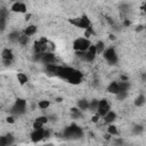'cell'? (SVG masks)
I'll return each instance as SVG.
<instances>
[{
  "label": "cell",
  "instance_id": "obj_25",
  "mask_svg": "<svg viewBox=\"0 0 146 146\" xmlns=\"http://www.w3.org/2000/svg\"><path fill=\"white\" fill-rule=\"evenodd\" d=\"M71 113H72V116L73 117H80L81 116V110L79 108V107H73V108H71Z\"/></svg>",
  "mask_w": 146,
  "mask_h": 146
},
{
  "label": "cell",
  "instance_id": "obj_38",
  "mask_svg": "<svg viewBox=\"0 0 146 146\" xmlns=\"http://www.w3.org/2000/svg\"><path fill=\"white\" fill-rule=\"evenodd\" d=\"M143 11L146 14V2H145V3H144V6H143Z\"/></svg>",
  "mask_w": 146,
  "mask_h": 146
},
{
  "label": "cell",
  "instance_id": "obj_27",
  "mask_svg": "<svg viewBox=\"0 0 146 146\" xmlns=\"http://www.w3.org/2000/svg\"><path fill=\"white\" fill-rule=\"evenodd\" d=\"M87 51H88L91 56H94V57H96V56L98 55V54H97V49H96V46H95V44H91Z\"/></svg>",
  "mask_w": 146,
  "mask_h": 146
},
{
  "label": "cell",
  "instance_id": "obj_7",
  "mask_svg": "<svg viewBox=\"0 0 146 146\" xmlns=\"http://www.w3.org/2000/svg\"><path fill=\"white\" fill-rule=\"evenodd\" d=\"M82 135V130L76 127V125H71L65 130V137H71V138H78Z\"/></svg>",
  "mask_w": 146,
  "mask_h": 146
},
{
  "label": "cell",
  "instance_id": "obj_33",
  "mask_svg": "<svg viewBox=\"0 0 146 146\" xmlns=\"http://www.w3.org/2000/svg\"><path fill=\"white\" fill-rule=\"evenodd\" d=\"M6 121H7L8 123H14V122H15V119H14V116H8Z\"/></svg>",
  "mask_w": 146,
  "mask_h": 146
},
{
  "label": "cell",
  "instance_id": "obj_21",
  "mask_svg": "<svg viewBox=\"0 0 146 146\" xmlns=\"http://www.w3.org/2000/svg\"><path fill=\"white\" fill-rule=\"evenodd\" d=\"M17 80H18L19 84L24 86V84L27 82V76H26L24 73H18V74H17Z\"/></svg>",
  "mask_w": 146,
  "mask_h": 146
},
{
  "label": "cell",
  "instance_id": "obj_28",
  "mask_svg": "<svg viewBox=\"0 0 146 146\" xmlns=\"http://www.w3.org/2000/svg\"><path fill=\"white\" fill-rule=\"evenodd\" d=\"M94 34H95V32H94V30H92V27H91V26L84 30V36H86V38H88V39H89V38H90L91 35H94Z\"/></svg>",
  "mask_w": 146,
  "mask_h": 146
},
{
  "label": "cell",
  "instance_id": "obj_29",
  "mask_svg": "<svg viewBox=\"0 0 146 146\" xmlns=\"http://www.w3.org/2000/svg\"><path fill=\"white\" fill-rule=\"evenodd\" d=\"M18 42H19L21 44H23V46L26 44V43L29 42V36H27L26 34H22L21 38H19V41H18Z\"/></svg>",
  "mask_w": 146,
  "mask_h": 146
},
{
  "label": "cell",
  "instance_id": "obj_20",
  "mask_svg": "<svg viewBox=\"0 0 146 146\" xmlns=\"http://www.w3.org/2000/svg\"><path fill=\"white\" fill-rule=\"evenodd\" d=\"M96 49H97V54H103L105 50V43L104 41H97V43L95 44Z\"/></svg>",
  "mask_w": 146,
  "mask_h": 146
},
{
  "label": "cell",
  "instance_id": "obj_6",
  "mask_svg": "<svg viewBox=\"0 0 146 146\" xmlns=\"http://www.w3.org/2000/svg\"><path fill=\"white\" fill-rule=\"evenodd\" d=\"M111 111V104L107 102V99H100L98 103V107L96 110V113H98L102 117L106 115Z\"/></svg>",
  "mask_w": 146,
  "mask_h": 146
},
{
  "label": "cell",
  "instance_id": "obj_35",
  "mask_svg": "<svg viewBox=\"0 0 146 146\" xmlns=\"http://www.w3.org/2000/svg\"><path fill=\"white\" fill-rule=\"evenodd\" d=\"M143 29H144V27H143V25H138V26L136 27V31H137V32H140Z\"/></svg>",
  "mask_w": 146,
  "mask_h": 146
},
{
  "label": "cell",
  "instance_id": "obj_34",
  "mask_svg": "<svg viewBox=\"0 0 146 146\" xmlns=\"http://www.w3.org/2000/svg\"><path fill=\"white\" fill-rule=\"evenodd\" d=\"M111 137H112V135H111L110 132H107V133H105V135H104V138H105L106 140H110V139H111Z\"/></svg>",
  "mask_w": 146,
  "mask_h": 146
},
{
  "label": "cell",
  "instance_id": "obj_23",
  "mask_svg": "<svg viewBox=\"0 0 146 146\" xmlns=\"http://www.w3.org/2000/svg\"><path fill=\"white\" fill-rule=\"evenodd\" d=\"M107 132H110L112 136H117V135H119V130H117V128H116L115 125L111 124V123H110V125L107 127Z\"/></svg>",
  "mask_w": 146,
  "mask_h": 146
},
{
  "label": "cell",
  "instance_id": "obj_26",
  "mask_svg": "<svg viewBox=\"0 0 146 146\" xmlns=\"http://www.w3.org/2000/svg\"><path fill=\"white\" fill-rule=\"evenodd\" d=\"M128 97V91H119L117 94H116V98L119 99V100H123V99H125Z\"/></svg>",
  "mask_w": 146,
  "mask_h": 146
},
{
  "label": "cell",
  "instance_id": "obj_2",
  "mask_svg": "<svg viewBox=\"0 0 146 146\" xmlns=\"http://www.w3.org/2000/svg\"><path fill=\"white\" fill-rule=\"evenodd\" d=\"M68 22L73 25H75L76 27H80V29H83V30L90 27V19L86 15H82L81 17H78V18L68 19Z\"/></svg>",
  "mask_w": 146,
  "mask_h": 146
},
{
  "label": "cell",
  "instance_id": "obj_15",
  "mask_svg": "<svg viewBox=\"0 0 146 146\" xmlns=\"http://www.w3.org/2000/svg\"><path fill=\"white\" fill-rule=\"evenodd\" d=\"M35 33H36V26L35 25H29L24 30V34H26L27 36H31V35H33Z\"/></svg>",
  "mask_w": 146,
  "mask_h": 146
},
{
  "label": "cell",
  "instance_id": "obj_40",
  "mask_svg": "<svg viewBox=\"0 0 146 146\" xmlns=\"http://www.w3.org/2000/svg\"><path fill=\"white\" fill-rule=\"evenodd\" d=\"M110 39H111V40H115V35H113V34H110Z\"/></svg>",
  "mask_w": 146,
  "mask_h": 146
},
{
  "label": "cell",
  "instance_id": "obj_32",
  "mask_svg": "<svg viewBox=\"0 0 146 146\" xmlns=\"http://www.w3.org/2000/svg\"><path fill=\"white\" fill-rule=\"evenodd\" d=\"M100 117H102V116H100L98 113H96L95 115H92V116H91V122H94V123H97V122L99 121V119H100Z\"/></svg>",
  "mask_w": 146,
  "mask_h": 146
},
{
  "label": "cell",
  "instance_id": "obj_12",
  "mask_svg": "<svg viewBox=\"0 0 146 146\" xmlns=\"http://www.w3.org/2000/svg\"><path fill=\"white\" fill-rule=\"evenodd\" d=\"M14 144V137L11 135H6L0 137V145L1 146H8Z\"/></svg>",
  "mask_w": 146,
  "mask_h": 146
},
{
  "label": "cell",
  "instance_id": "obj_37",
  "mask_svg": "<svg viewBox=\"0 0 146 146\" xmlns=\"http://www.w3.org/2000/svg\"><path fill=\"white\" fill-rule=\"evenodd\" d=\"M130 25V22L129 21H124V26H129Z\"/></svg>",
  "mask_w": 146,
  "mask_h": 146
},
{
  "label": "cell",
  "instance_id": "obj_18",
  "mask_svg": "<svg viewBox=\"0 0 146 146\" xmlns=\"http://www.w3.org/2000/svg\"><path fill=\"white\" fill-rule=\"evenodd\" d=\"M146 103V97L144 95H138L135 99V105L136 106H143Z\"/></svg>",
  "mask_w": 146,
  "mask_h": 146
},
{
  "label": "cell",
  "instance_id": "obj_36",
  "mask_svg": "<svg viewBox=\"0 0 146 146\" xmlns=\"http://www.w3.org/2000/svg\"><path fill=\"white\" fill-rule=\"evenodd\" d=\"M49 135H50V132H49L48 130H44V138H48Z\"/></svg>",
  "mask_w": 146,
  "mask_h": 146
},
{
  "label": "cell",
  "instance_id": "obj_1",
  "mask_svg": "<svg viewBox=\"0 0 146 146\" xmlns=\"http://www.w3.org/2000/svg\"><path fill=\"white\" fill-rule=\"evenodd\" d=\"M90 46L91 42L88 38H78L73 41V49L75 51H87Z\"/></svg>",
  "mask_w": 146,
  "mask_h": 146
},
{
  "label": "cell",
  "instance_id": "obj_9",
  "mask_svg": "<svg viewBox=\"0 0 146 146\" xmlns=\"http://www.w3.org/2000/svg\"><path fill=\"white\" fill-rule=\"evenodd\" d=\"M40 62H42L46 65L49 64H55V55L51 51H46V52H41V58Z\"/></svg>",
  "mask_w": 146,
  "mask_h": 146
},
{
  "label": "cell",
  "instance_id": "obj_14",
  "mask_svg": "<svg viewBox=\"0 0 146 146\" xmlns=\"http://www.w3.org/2000/svg\"><path fill=\"white\" fill-rule=\"evenodd\" d=\"M104 117V121H105V123H107V124H110V123H112L115 119H116V114H115V112H113V111H110L106 115H104L103 116Z\"/></svg>",
  "mask_w": 146,
  "mask_h": 146
},
{
  "label": "cell",
  "instance_id": "obj_11",
  "mask_svg": "<svg viewBox=\"0 0 146 146\" xmlns=\"http://www.w3.org/2000/svg\"><path fill=\"white\" fill-rule=\"evenodd\" d=\"M11 11H14V13H26V6H25V3H23V2H19V1H17V2H14L13 5H11Z\"/></svg>",
  "mask_w": 146,
  "mask_h": 146
},
{
  "label": "cell",
  "instance_id": "obj_39",
  "mask_svg": "<svg viewBox=\"0 0 146 146\" xmlns=\"http://www.w3.org/2000/svg\"><path fill=\"white\" fill-rule=\"evenodd\" d=\"M30 17H31V14H27V15L25 16V19H26V21H29V19H30Z\"/></svg>",
  "mask_w": 146,
  "mask_h": 146
},
{
  "label": "cell",
  "instance_id": "obj_22",
  "mask_svg": "<svg viewBox=\"0 0 146 146\" xmlns=\"http://www.w3.org/2000/svg\"><path fill=\"white\" fill-rule=\"evenodd\" d=\"M49 105H50V102H49V100H46V99H43V100H39V102H38V107L41 108V110H46V108H48Z\"/></svg>",
  "mask_w": 146,
  "mask_h": 146
},
{
  "label": "cell",
  "instance_id": "obj_3",
  "mask_svg": "<svg viewBox=\"0 0 146 146\" xmlns=\"http://www.w3.org/2000/svg\"><path fill=\"white\" fill-rule=\"evenodd\" d=\"M25 111H26V102L23 98L16 99L15 104L13 105V107L10 110V112L13 114H17V115H21V114L25 113Z\"/></svg>",
  "mask_w": 146,
  "mask_h": 146
},
{
  "label": "cell",
  "instance_id": "obj_41",
  "mask_svg": "<svg viewBox=\"0 0 146 146\" xmlns=\"http://www.w3.org/2000/svg\"><path fill=\"white\" fill-rule=\"evenodd\" d=\"M115 143H116V144H122L123 141H122L121 139H116V140H115Z\"/></svg>",
  "mask_w": 146,
  "mask_h": 146
},
{
  "label": "cell",
  "instance_id": "obj_8",
  "mask_svg": "<svg viewBox=\"0 0 146 146\" xmlns=\"http://www.w3.org/2000/svg\"><path fill=\"white\" fill-rule=\"evenodd\" d=\"M44 138V129L40 128V129H33V131L31 132V140L33 143H39Z\"/></svg>",
  "mask_w": 146,
  "mask_h": 146
},
{
  "label": "cell",
  "instance_id": "obj_17",
  "mask_svg": "<svg viewBox=\"0 0 146 146\" xmlns=\"http://www.w3.org/2000/svg\"><path fill=\"white\" fill-rule=\"evenodd\" d=\"M78 107L81 111H87V110H89V102L87 99H81L78 102Z\"/></svg>",
  "mask_w": 146,
  "mask_h": 146
},
{
  "label": "cell",
  "instance_id": "obj_30",
  "mask_svg": "<svg viewBox=\"0 0 146 146\" xmlns=\"http://www.w3.org/2000/svg\"><path fill=\"white\" fill-rule=\"evenodd\" d=\"M143 127L141 125H135L133 127V129H132V132L135 133V135H140L141 132H143Z\"/></svg>",
  "mask_w": 146,
  "mask_h": 146
},
{
  "label": "cell",
  "instance_id": "obj_13",
  "mask_svg": "<svg viewBox=\"0 0 146 146\" xmlns=\"http://www.w3.org/2000/svg\"><path fill=\"white\" fill-rule=\"evenodd\" d=\"M107 91H108V92H111V94H114V95H116V94L120 91L119 82H116V81H113V82H111V83L108 84V87H107Z\"/></svg>",
  "mask_w": 146,
  "mask_h": 146
},
{
  "label": "cell",
  "instance_id": "obj_19",
  "mask_svg": "<svg viewBox=\"0 0 146 146\" xmlns=\"http://www.w3.org/2000/svg\"><path fill=\"white\" fill-rule=\"evenodd\" d=\"M119 87H120V91H128L130 88V83L128 81H120Z\"/></svg>",
  "mask_w": 146,
  "mask_h": 146
},
{
  "label": "cell",
  "instance_id": "obj_42",
  "mask_svg": "<svg viewBox=\"0 0 146 146\" xmlns=\"http://www.w3.org/2000/svg\"><path fill=\"white\" fill-rule=\"evenodd\" d=\"M56 102H58V103H59V102H62V98H57V99H56Z\"/></svg>",
  "mask_w": 146,
  "mask_h": 146
},
{
  "label": "cell",
  "instance_id": "obj_24",
  "mask_svg": "<svg viewBox=\"0 0 146 146\" xmlns=\"http://www.w3.org/2000/svg\"><path fill=\"white\" fill-rule=\"evenodd\" d=\"M98 103H99V100H97V99H92V100L89 103V110L96 112V110H97V107H98Z\"/></svg>",
  "mask_w": 146,
  "mask_h": 146
},
{
  "label": "cell",
  "instance_id": "obj_10",
  "mask_svg": "<svg viewBox=\"0 0 146 146\" xmlns=\"http://www.w3.org/2000/svg\"><path fill=\"white\" fill-rule=\"evenodd\" d=\"M1 57H2L3 63H6V65H8V64H10V63L13 62V59H14V54H13L11 49L5 48V49L2 50V52H1Z\"/></svg>",
  "mask_w": 146,
  "mask_h": 146
},
{
  "label": "cell",
  "instance_id": "obj_5",
  "mask_svg": "<svg viewBox=\"0 0 146 146\" xmlns=\"http://www.w3.org/2000/svg\"><path fill=\"white\" fill-rule=\"evenodd\" d=\"M104 58L106 59V62L110 64V65H114L117 63V55L114 50V48H107L104 50Z\"/></svg>",
  "mask_w": 146,
  "mask_h": 146
},
{
  "label": "cell",
  "instance_id": "obj_16",
  "mask_svg": "<svg viewBox=\"0 0 146 146\" xmlns=\"http://www.w3.org/2000/svg\"><path fill=\"white\" fill-rule=\"evenodd\" d=\"M8 38H9V40H10L11 42H18V41H19V38H21V34H19V32H17V31H13V32L9 33Z\"/></svg>",
  "mask_w": 146,
  "mask_h": 146
},
{
  "label": "cell",
  "instance_id": "obj_31",
  "mask_svg": "<svg viewBox=\"0 0 146 146\" xmlns=\"http://www.w3.org/2000/svg\"><path fill=\"white\" fill-rule=\"evenodd\" d=\"M43 125H44L43 123H41L40 121H38V120L35 119V121L33 122V125H32V127H33V129H40V128H43Z\"/></svg>",
  "mask_w": 146,
  "mask_h": 146
},
{
  "label": "cell",
  "instance_id": "obj_4",
  "mask_svg": "<svg viewBox=\"0 0 146 146\" xmlns=\"http://www.w3.org/2000/svg\"><path fill=\"white\" fill-rule=\"evenodd\" d=\"M65 80H67L72 84H79L81 82V80H82V73L80 71H76L74 68H71Z\"/></svg>",
  "mask_w": 146,
  "mask_h": 146
}]
</instances>
